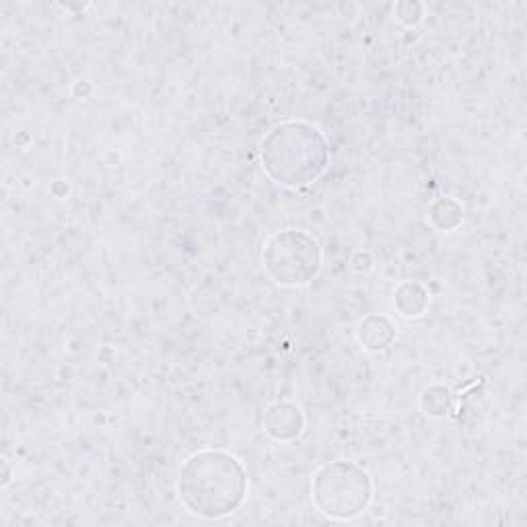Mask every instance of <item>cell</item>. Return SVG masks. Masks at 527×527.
I'll list each match as a JSON object with an SVG mask.
<instances>
[{
  "mask_svg": "<svg viewBox=\"0 0 527 527\" xmlns=\"http://www.w3.org/2000/svg\"><path fill=\"white\" fill-rule=\"evenodd\" d=\"M355 336L369 353H381V350H388L396 342V324L388 315L369 313L357 324Z\"/></svg>",
  "mask_w": 527,
  "mask_h": 527,
  "instance_id": "8992f818",
  "label": "cell"
},
{
  "mask_svg": "<svg viewBox=\"0 0 527 527\" xmlns=\"http://www.w3.org/2000/svg\"><path fill=\"white\" fill-rule=\"evenodd\" d=\"M248 472L233 453L202 449L192 453L178 474V497L188 513L202 519H223L248 497Z\"/></svg>",
  "mask_w": 527,
  "mask_h": 527,
  "instance_id": "6da1fadb",
  "label": "cell"
},
{
  "mask_svg": "<svg viewBox=\"0 0 527 527\" xmlns=\"http://www.w3.org/2000/svg\"><path fill=\"white\" fill-rule=\"evenodd\" d=\"M307 425V418L301 406L289 400H280L274 402L266 408L264 418H262V427L268 437L280 443H291L297 441Z\"/></svg>",
  "mask_w": 527,
  "mask_h": 527,
  "instance_id": "5b68a950",
  "label": "cell"
},
{
  "mask_svg": "<svg viewBox=\"0 0 527 527\" xmlns=\"http://www.w3.org/2000/svg\"><path fill=\"white\" fill-rule=\"evenodd\" d=\"M322 248L318 239L303 229L272 233L262 250V266L280 287H305L322 270Z\"/></svg>",
  "mask_w": 527,
  "mask_h": 527,
  "instance_id": "277c9868",
  "label": "cell"
},
{
  "mask_svg": "<svg viewBox=\"0 0 527 527\" xmlns=\"http://www.w3.org/2000/svg\"><path fill=\"white\" fill-rule=\"evenodd\" d=\"M348 266H350V270L357 272V274H367V272L373 270L375 260H373L371 252H367V250H359V252H355L353 256H350Z\"/></svg>",
  "mask_w": 527,
  "mask_h": 527,
  "instance_id": "8fae6325",
  "label": "cell"
},
{
  "mask_svg": "<svg viewBox=\"0 0 527 527\" xmlns=\"http://www.w3.org/2000/svg\"><path fill=\"white\" fill-rule=\"evenodd\" d=\"M258 153L268 178L293 190L318 182L330 165V145L324 132L305 120H285L272 126Z\"/></svg>",
  "mask_w": 527,
  "mask_h": 527,
  "instance_id": "7a4b0ae2",
  "label": "cell"
},
{
  "mask_svg": "<svg viewBox=\"0 0 527 527\" xmlns=\"http://www.w3.org/2000/svg\"><path fill=\"white\" fill-rule=\"evenodd\" d=\"M453 408V394L445 385H429V388L420 394V410L431 418H445Z\"/></svg>",
  "mask_w": 527,
  "mask_h": 527,
  "instance_id": "9c48e42d",
  "label": "cell"
},
{
  "mask_svg": "<svg viewBox=\"0 0 527 527\" xmlns=\"http://www.w3.org/2000/svg\"><path fill=\"white\" fill-rule=\"evenodd\" d=\"M431 305V293L423 283L404 280L394 291V307L404 320L423 318Z\"/></svg>",
  "mask_w": 527,
  "mask_h": 527,
  "instance_id": "52a82bcc",
  "label": "cell"
},
{
  "mask_svg": "<svg viewBox=\"0 0 527 527\" xmlns=\"http://www.w3.org/2000/svg\"><path fill=\"white\" fill-rule=\"evenodd\" d=\"M311 499L315 509L334 521L357 519L373 501V480L355 462H330L313 474Z\"/></svg>",
  "mask_w": 527,
  "mask_h": 527,
  "instance_id": "3957f363",
  "label": "cell"
},
{
  "mask_svg": "<svg viewBox=\"0 0 527 527\" xmlns=\"http://www.w3.org/2000/svg\"><path fill=\"white\" fill-rule=\"evenodd\" d=\"M394 15L396 19L406 25V27H414L425 17V5L423 3H414V0H402L394 7Z\"/></svg>",
  "mask_w": 527,
  "mask_h": 527,
  "instance_id": "30bf717a",
  "label": "cell"
},
{
  "mask_svg": "<svg viewBox=\"0 0 527 527\" xmlns=\"http://www.w3.org/2000/svg\"><path fill=\"white\" fill-rule=\"evenodd\" d=\"M429 223L443 233H451L464 223V206L453 196L437 198L429 206Z\"/></svg>",
  "mask_w": 527,
  "mask_h": 527,
  "instance_id": "ba28073f",
  "label": "cell"
}]
</instances>
